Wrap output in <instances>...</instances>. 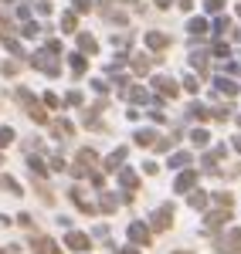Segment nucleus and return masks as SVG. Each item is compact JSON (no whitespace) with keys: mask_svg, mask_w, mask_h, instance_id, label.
Instances as JSON below:
<instances>
[{"mask_svg":"<svg viewBox=\"0 0 241 254\" xmlns=\"http://www.w3.org/2000/svg\"><path fill=\"white\" fill-rule=\"evenodd\" d=\"M58 58H61V44H58V41H48L38 55L31 58V64H34L38 71H44L48 78H58V75H61V61Z\"/></svg>","mask_w":241,"mask_h":254,"instance_id":"f257e3e1","label":"nucleus"},{"mask_svg":"<svg viewBox=\"0 0 241 254\" xmlns=\"http://www.w3.org/2000/svg\"><path fill=\"white\" fill-rule=\"evenodd\" d=\"M150 227H153V231H170V227H173V207H160V210H153Z\"/></svg>","mask_w":241,"mask_h":254,"instance_id":"f03ea898","label":"nucleus"},{"mask_svg":"<svg viewBox=\"0 0 241 254\" xmlns=\"http://www.w3.org/2000/svg\"><path fill=\"white\" fill-rule=\"evenodd\" d=\"M153 88L160 92V95H166V98H177L180 95V85L173 78H166V75H153Z\"/></svg>","mask_w":241,"mask_h":254,"instance_id":"7ed1b4c3","label":"nucleus"},{"mask_svg":"<svg viewBox=\"0 0 241 254\" xmlns=\"http://www.w3.org/2000/svg\"><path fill=\"white\" fill-rule=\"evenodd\" d=\"M31 251H34V254H61V248L51 241V237L34 234V237H31Z\"/></svg>","mask_w":241,"mask_h":254,"instance_id":"20e7f679","label":"nucleus"},{"mask_svg":"<svg viewBox=\"0 0 241 254\" xmlns=\"http://www.w3.org/2000/svg\"><path fill=\"white\" fill-rule=\"evenodd\" d=\"M68 196H72V200L79 203L81 214H95V210H99V207H95V203H92V200L85 196V190H81V187H72V190H68Z\"/></svg>","mask_w":241,"mask_h":254,"instance_id":"39448f33","label":"nucleus"},{"mask_svg":"<svg viewBox=\"0 0 241 254\" xmlns=\"http://www.w3.org/2000/svg\"><path fill=\"white\" fill-rule=\"evenodd\" d=\"M228 220H231V207H221V210H214V214L204 217V227H207V231H218V227L228 224Z\"/></svg>","mask_w":241,"mask_h":254,"instance_id":"423d86ee","label":"nucleus"},{"mask_svg":"<svg viewBox=\"0 0 241 254\" xmlns=\"http://www.w3.org/2000/svg\"><path fill=\"white\" fill-rule=\"evenodd\" d=\"M150 231H153V227H146L143 220H133V224H129V241H133V244H150Z\"/></svg>","mask_w":241,"mask_h":254,"instance_id":"0eeeda50","label":"nucleus"},{"mask_svg":"<svg viewBox=\"0 0 241 254\" xmlns=\"http://www.w3.org/2000/svg\"><path fill=\"white\" fill-rule=\"evenodd\" d=\"M65 244H68L72 251H88V248H92V237L81 234V231H72V234L65 237Z\"/></svg>","mask_w":241,"mask_h":254,"instance_id":"6e6552de","label":"nucleus"},{"mask_svg":"<svg viewBox=\"0 0 241 254\" xmlns=\"http://www.w3.org/2000/svg\"><path fill=\"white\" fill-rule=\"evenodd\" d=\"M194 183H197V173H194V170H183V173L173 180V190H177V193H190Z\"/></svg>","mask_w":241,"mask_h":254,"instance_id":"1a4fd4ad","label":"nucleus"},{"mask_svg":"<svg viewBox=\"0 0 241 254\" xmlns=\"http://www.w3.org/2000/svg\"><path fill=\"white\" fill-rule=\"evenodd\" d=\"M221 251H224V254H241V231H231V234H224Z\"/></svg>","mask_w":241,"mask_h":254,"instance_id":"9d476101","label":"nucleus"},{"mask_svg":"<svg viewBox=\"0 0 241 254\" xmlns=\"http://www.w3.org/2000/svg\"><path fill=\"white\" fill-rule=\"evenodd\" d=\"M99 210H102V214H116V210H119V196H116V193H109V190H102Z\"/></svg>","mask_w":241,"mask_h":254,"instance_id":"9b49d317","label":"nucleus"},{"mask_svg":"<svg viewBox=\"0 0 241 254\" xmlns=\"http://www.w3.org/2000/svg\"><path fill=\"white\" fill-rule=\"evenodd\" d=\"M146 48L163 51V48H170V38H166V34H157V31H150V34H146Z\"/></svg>","mask_w":241,"mask_h":254,"instance_id":"f8f14e48","label":"nucleus"},{"mask_svg":"<svg viewBox=\"0 0 241 254\" xmlns=\"http://www.w3.org/2000/svg\"><path fill=\"white\" fill-rule=\"evenodd\" d=\"M51 132H55L58 139H68L72 132H75V126H72L68 119H58V122H51Z\"/></svg>","mask_w":241,"mask_h":254,"instance_id":"ddd939ff","label":"nucleus"},{"mask_svg":"<svg viewBox=\"0 0 241 254\" xmlns=\"http://www.w3.org/2000/svg\"><path fill=\"white\" fill-rule=\"evenodd\" d=\"M68 68H72L75 75H85V71H88V61H85V55H68Z\"/></svg>","mask_w":241,"mask_h":254,"instance_id":"4468645a","label":"nucleus"},{"mask_svg":"<svg viewBox=\"0 0 241 254\" xmlns=\"http://www.w3.org/2000/svg\"><path fill=\"white\" fill-rule=\"evenodd\" d=\"M119 183L126 187V193H133V190L140 187V180H136V173H133V170H122V173H119Z\"/></svg>","mask_w":241,"mask_h":254,"instance_id":"2eb2a0df","label":"nucleus"},{"mask_svg":"<svg viewBox=\"0 0 241 254\" xmlns=\"http://www.w3.org/2000/svg\"><path fill=\"white\" fill-rule=\"evenodd\" d=\"M79 48H81V55H95L99 51V44H95L92 34H79Z\"/></svg>","mask_w":241,"mask_h":254,"instance_id":"dca6fc26","label":"nucleus"},{"mask_svg":"<svg viewBox=\"0 0 241 254\" xmlns=\"http://www.w3.org/2000/svg\"><path fill=\"white\" fill-rule=\"evenodd\" d=\"M126 95H129V102H136V105H146V102H157V98H150V95H146V88H140V85H136V88H129Z\"/></svg>","mask_w":241,"mask_h":254,"instance_id":"f3484780","label":"nucleus"},{"mask_svg":"<svg viewBox=\"0 0 241 254\" xmlns=\"http://www.w3.org/2000/svg\"><path fill=\"white\" fill-rule=\"evenodd\" d=\"M122 163H126V146H119V149H116L112 156L105 159V170H119Z\"/></svg>","mask_w":241,"mask_h":254,"instance_id":"a211bd4d","label":"nucleus"},{"mask_svg":"<svg viewBox=\"0 0 241 254\" xmlns=\"http://www.w3.org/2000/svg\"><path fill=\"white\" fill-rule=\"evenodd\" d=\"M187 203H190L194 210H204V207H207V193H204V190H194V193L187 196Z\"/></svg>","mask_w":241,"mask_h":254,"instance_id":"6ab92c4d","label":"nucleus"},{"mask_svg":"<svg viewBox=\"0 0 241 254\" xmlns=\"http://www.w3.org/2000/svg\"><path fill=\"white\" fill-rule=\"evenodd\" d=\"M190 159H194V156H190V153H183V149H180V153H173V156H170V170H173V166H177V170L190 166Z\"/></svg>","mask_w":241,"mask_h":254,"instance_id":"aec40b11","label":"nucleus"},{"mask_svg":"<svg viewBox=\"0 0 241 254\" xmlns=\"http://www.w3.org/2000/svg\"><path fill=\"white\" fill-rule=\"evenodd\" d=\"M0 187H3V190H10L14 196H20V193H24V190H20V183L14 180V176H0Z\"/></svg>","mask_w":241,"mask_h":254,"instance_id":"412c9836","label":"nucleus"},{"mask_svg":"<svg viewBox=\"0 0 241 254\" xmlns=\"http://www.w3.org/2000/svg\"><path fill=\"white\" fill-rule=\"evenodd\" d=\"M10 38H14V24L0 14V41H10Z\"/></svg>","mask_w":241,"mask_h":254,"instance_id":"4be33fe9","label":"nucleus"},{"mask_svg":"<svg viewBox=\"0 0 241 254\" xmlns=\"http://www.w3.org/2000/svg\"><path fill=\"white\" fill-rule=\"evenodd\" d=\"M27 116L34 119V122H48V112H44V109H41V105H34V102H31V105H27Z\"/></svg>","mask_w":241,"mask_h":254,"instance_id":"5701e85b","label":"nucleus"},{"mask_svg":"<svg viewBox=\"0 0 241 254\" xmlns=\"http://www.w3.org/2000/svg\"><path fill=\"white\" fill-rule=\"evenodd\" d=\"M75 27H79L75 14H65V17H61V31H65V34H75Z\"/></svg>","mask_w":241,"mask_h":254,"instance_id":"b1692460","label":"nucleus"},{"mask_svg":"<svg viewBox=\"0 0 241 254\" xmlns=\"http://www.w3.org/2000/svg\"><path fill=\"white\" fill-rule=\"evenodd\" d=\"M153 139H157V132H153V129H140V132H136V142H140V146H150Z\"/></svg>","mask_w":241,"mask_h":254,"instance_id":"393cba45","label":"nucleus"},{"mask_svg":"<svg viewBox=\"0 0 241 254\" xmlns=\"http://www.w3.org/2000/svg\"><path fill=\"white\" fill-rule=\"evenodd\" d=\"M10 142H14V129H10V126H0V149L10 146Z\"/></svg>","mask_w":241,"mask_h":254,"instance_id":"a878e982","label":"nucleus"},{"mask_svg":"<svg viewBox=\"0 0 241 254\" xmlns=\"http://www.w3.org/2000/svg\"><path fill=\"white\" fill-rule=\"evenodd\" d=\"M218 92H224V95H235V92H238V85H235V81H228V78H218Z\"/></svg>","mask_w":241,"mask_h":254,"instance_id":"bb28decb","label":"nucleus"},{"mask_svg":"<svg viewBox=\"0 0 241 254\" xmlns=\"http://www.w3.org/2000/svg\"><path fill=\"white\" fill-rule=\"evenodd\" d=\"M214 200H218L221 207H235V196L228 193V190H218V193H214Z\"/></svg>","mask_w":241,"mask_h":254,"instance_id":"cd10ccee","label":"nucleus"},{"mask_svg":"<svg viewBox=\"0 0 241 254\" xmlns=\"http://www.w3.org/2000/svg\"><path fill=\"white\" fill-rule=\"evenodd\" d=\"M41 102H44L48 109H58V105H65V102H58V95H55V92H44V95H41Z\"/></svg>","mask_w":241,"mask_h":254,"instance_id":"c85d7f7f","label":"nucleus"},{"mask_svg":"<svg viewBox=\"0 0 241 254\" xmlns=\"http://www.w3.org/2000/svg\"><path fill=\"white\" fill-rule=\"evenodd\" d=\"M27 166H31V173H38V176H44V173H48V170H44V163H41L38 156H31V159H27Z\"/></svg>","mask_w":241,"mask_h":254,"instance_id":"c756f323","label":"nucleus"},{"mask_svg":"<svg viewBox=\"0 0 241 254\" xmlns=\"http://www.w3.org/2000/svg\"><path fill=\"white\" fill-rule=\"evenodd\" d=\"M190 139H194V142H197V146H204V142H207V129H194V132H190Z\"/></svg>","mask_w":241,"mask_h":254,"instance_id":"7c9ffc66","label":"nucleus"},{"mask_svg":"<svg viewBox=\"0 0 241 254\" xmlns=\"http://www.w3.org/2000/svg\"><path fill=\"white\" fill-rule=\"evenodd\" d=\"M133 68H136L140 75H146V71H150V61H146V58H143V55H140V58L133 61Z\"/></svg>","mask_w":241,"mask_h":254,"instance_id":"2f4dec72","label":"nucleus"},{"mask_svg":"<svg viewBox=\"0 0 241 254\" xmlns=\"http://www.w3.org/2000/svg\"><path fill=\"white\" fill-rule=\"evenodd\" d=\"M183 88H187V92H197V88H201V81H197V75H187V81H183Z\"/></svg>","mask_w":241,"mask_h":254,"instance_id":"473e14b6","label":"nucleus"},{"mask_svg":"<svg viewBox=\"0 0 241 254\" xmlns=\"http://www.w3.org/2000/svg\"><path fill=\"white\" fill-rule=\"evenodd\" d=\"M65 105H81V95L79 92H68V95H65Z\"/></svg>","mask_w":241,"mask_h":254,"instance_id":"72a5a7b5","label":"nucleus"},{"mask_svg":"<svg viewBox=\"0 0 241 254\" xmlns=\"http://www.w3.org/2000/svg\"><path fill=\"white\" fill-rule=\"evenodd\" d=\"M190 61H194L197 68H204V64H207V55H201V51H197V55H190Z\"/></svg>","mask_w":241,"mask_h":254,"instance_id":"f704fd0d","label":"nucleus"},{"mask_svg":"<svg viewBox=\"0 0 241 254\" xmlns=\"http://www.w3.org/2000/svg\"><path fill=\"white\" fill-rule=\"evenodd\" d=\"M190 31H194V34H204V31H207V24H204V20H194V24H190Z\"/></svg>","mask_w":241,"mask_h":254,"instance_id":"c9c22d12","label":"nucleus"},{"mask_svg":"<svg viewBox=\"0 0 241 254\" xmlns=\"http://www.w3.org/2000/svg\"><path fill=\"white\" fill-rule=\"evenodd\" d=\"M3 75H17V64L14 61H3Z\"/></svg>","mask_w":241,"mask_h":254,"instance_id":"e433bc0d","label":"nucleus"},{"mask_svg":"<svg viewBox=\"0 0 241 254\" xmlns=\"http://www.w3.org/2000/svg\"><path fill=\"white\" fill-rule=\"evenodd\" d=\"M51 170H65V159H61V156H51Z\"/></svg>","mask_w":241,"mask_h":254,"instance_id":"4c0bfd02","label":"nucleus"},{"mask_svg":"<svg viewBox=\"0 0 241 254\" xmlns=\"http://www.w3.org/2000/svg\"><path fill=\"white\" fill-rule=\"evenodd\" d=\"M0 254H20L17 244H7V248H0Z\"/></svg>","mask_w":241,"mask_h":254,"instance_id":"58836bf2","label":"nucleus"},{"mask_svg":"<svg viewBox=\"0 0 241 254\" xmlns=\"http://www.w3.org/2000/svg\"><path fill=\"white\" fill-rule=\"evenodd\" d=\"M75 7H79V10H88V7H92V0H75Z\"/></svg>","mask_w":241,"mask_h":254,"instance_id":"ea45409f","label":"nucleus"},{"mask_svg":"<svg viewBox=\"0 0 241 254\" xmlns=\"http://www.w3.org/2000/svg\"><path fill=\"white\" fill-rule=\"evenodd\" d=\"M221 3H224V0H207V10H218Z\"/></svg>","mask_w":241,"mask_h":254,"instance_id":"a19ab883","label":"nucleus"},{"mask_svg":"<svg viewBox=\"0 0 241 254\" xmlns=\"http://www.w3.org/2000/svg\"><path fill=\"white\" fill-rule=\"evenodd\" d=\"M116 254H140L136 248H122V251H116Z\"/></svg>","mask_w":241,"mask_h":254,"instance_id":"79ce46f5","label":"nucleus"},{"mask_svg":"<svg viewBox=\"0 0 241 254\" xmlns=\"http://www.w3.org/2000/svg\"><path fill=\"white\" fill-rule=\"evenodd\" d=\"M235 149H241V136H235Z\"/></svg>","mask_w":241,"mask_h":254,"instance_id":"37998d69","label":"nucleus"},{"mask_svg":"<svg viewBox=\"0 0 241 254\" xmlns=\"http://www.w3.org/2000/svg\"><path fill=\"white\" fill-rule=\"evenodd\" d=\"M157 3H160V7H166V3H170V0H157Z\"/></svg>","mask_w":241,"mask_h":254,"instance_id":"c03bdc74","label":"nucleus"},{"mask_svg":"<svg viewBox=\"0 0 241 254\" xmlns=\"http://www.w3.org/2000/svg\"><path fill=\"white\" fill-rule=\"evenodd\" d=\"M177 254H190V251H177Z\"/></svg>","mask_w":241,"mask_h":254,"instance_id":"a18cd8bd","label":"nucleus"},{"mask_svg":"<svg viewBox=\"0 0 241 254\" xmlns=\"http://www.w3.org/2000/svg\"><path fill=\"white\" fill-rule=\"evenodd\" d=\"M0 166H3V156H0Z\"/></svg>","mask_w":241,"mask_h":254,"instance_id":"49530a36","label":"nucleus"},{"mask_svg":"<svg viewBox=\"0 0 241 254\" xmlns=\"http://www.w3.org/2000/svg\"><path fill=\"white\" fill-rule=\"evenodd\" d=\"M7 3H10V0H7Z\"/></svg>","mask_w":241,"mask_h":254,"instance_id":"de8ad7c7","label":"nucleus"}]
</instances>
